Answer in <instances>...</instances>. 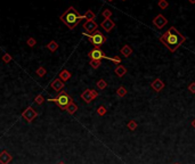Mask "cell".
<instances>
[{"label":"cell","instance_id":"1","mask_svg":"<svg viewBox=\"0 0 195 164\" xmlns=\"http://www.w3.org/2000/svg\"><path fill=\"white\" fill-rule=\"evenodd\" d=\"M160 41L171 51H176L183 42L186 41V38L180 34V32L175 27V26H171L167 32H164L161 37H160Z\"/></svg>","mask_w":195,"mask_h":164},{"label":"cell","instance_id":"2","mask_svg":"<svg viewBox=\"0 0 195 164\" xmlns=\"http://www.w3.org/2000/svg\"><path fill=\"white\" fill-rule=\"evenodd\" d=\"M61 21L70 29V30H73L83 18H85V15H80L79 11L74 8V7H69L66 9V11L59 17Z\"/></svg>","mask_w":195,"mask_h":164},{"label":"cell","instance_id":"3","mask_svg":"<svg viewBox=\"0 0 195 164\" xmlns=\"http://www.w3.org/2000/svg\"><path fill=\"white\" fill-rule=\"evenodd\" d=\"M48 101H54V103H56L57 106H58L62 111H64V109L67 108V106H69V105L71 104V101H73V100H72V98H71L65 91H59V93H58L55 98H50V99H48Z\"/></svg>","mask_w":195,"mask_h":164},{"label":"cell","instance_id":"4","mask_svg":"<svg viewBox=\"0 0 195 164\" xmlns=\"http://www.w3.org/2000/svg\"><path fill=\"white\" fill-rule=\"evenodd\" d=\"M83 35L85 37H87L88 38V40H89V42L90 43H93L94 46H95V48H100V46L103 45V43H105L106 42V37L100 32V31H95L93 34H88V33H85L83 32Z\"/></svg>","mask_w":195,"mask_h":164},{"label":"cell","instance_id":"5","mask_svg":"<svg viewBox=\"0 0 195 164\" xmlns=\"http://www.w3.org/2000/svg\"><path fill=\"white\" fill-rule=\"evenodd\" d=\"M22 116H23V119H25L26 122L31 123V122L38 116V112H35L32 107H27V108L22 113Z\"/></svg>","mask_w":195,"mask_h":164},{"label":"cell","instance_id":"6","mask_svg":"<svg viewBox=\"0 0 195 164\" xmlns=\"http://www.w3.org/2000/svg\"><path fill=\"white\" fill-rule=\"evenodd\" d=\"M88 56H89L91 59H98V61H102V59H104V58L108 59V57L100 50V48H94L93 50H90V51L88 53Z\"/></svg>","mask_w":195,"mask_h":164},{"label":"cell","instance_id":"7","mask_svg":"<svg viewBox=\"0 0 195 164\" xmlns=\"http://www.w3.org/2000/svg\"><path fill=\"white\" fill-rule=\"evenodd\" d=\"M153 24L158 27V29H162L167 24H168V19L162 15V14H159L158 16H155L153 18Z\"/></svg>","mask_w":195,"mask_h":164},{"label":"cell","instance_id":"8","mask_svg":"<svg viewBox=\"0 0 195 164\" xmlns=\"http://www.w3.org/2000/svg\"><path fill=\"white\" fill-rule=\"evenodd\" d=\"M98 24L95 21H87L85 24H83V29L86 30V33L88 34H93L95 31H97Z\"/></svg>","mask_w":195,"mask_h":164},{"label":"cell","instance_id":"9","mask_svg":"<svg viewBox=\"0 0 195 164\" xmlns=\"http://www.w3.org/2000/svg\"><path fill=\"white\" fill-rule=\"evenodd\" d=\"M100 26L103 27V30L105 31V32H111L114 27H115V23L111 19V18H105L102 23H100Z\"/></svg>","mask_w":195,"mask_h":164},{"label":"cell","instance_id":"10","mask_svg":"<svg viewBox=\"0 0 195 164\" xmlns=\"http://www.w3.org/2000/svg\"><path fill=\"white\" fill-rule=\"evenodd\" d=\"M13 156L7 152V151H2L0 153V164H8L11 162Z\"/></svg>","mask_w":195,"mask_h":164},{"label":"cell","instance_id":"11","mask_svg":"<svg viewBox=\"0 0 195 164\" xmlns=\"http://www.w3.org/2000/svg\"><path fill=\"white\" fill-rule=\"evenodd\" d=\"M81 98L87 103V104H89V103H91V100H94L95 98H94V96H93V90H90V89H86L82 93H81Z\"/></svg>","mask_w":195,"mask_h":164},{"label":"cell","instance_id":"12","mask_svg":"<svg viewBox=\"0 0 195 164\" xmlns=\"http://www.w3.org/2000/svg\"><path fill=\"white\" fill-rule=\"evenodd\" d=\"M151 87H152V89L154 90V91H156V92H160L163 88H164V83L162 82L161 79H155L154 81L152 82V84H151Z\"/></svg>","mask_w":195,"mask_h":164},{"label":"cell","instance_id":"13","mask_svg":"<svg viewBox=\"0 0 195 164\" xmlns=\"http://www.w3.org/2000/svg\"><path fill=\"white\" fill-rule=\"evenodd\" d=\"M50 87L55 90V91H61L63 88H64V82L62 81L59 78L58 79H55L54 81L51 82V84H50Z\"/></svg>","mask_w":195,"mask_h":164},{"label":"cell","instance_id":"14","mask_svg":"<svg viewBox=\"0 0 195 164\" xmlns=\"http://www.w3.org/2000/svg\"><path fill=\"white\" fill-rule=\"evenodd\" d=\"M114 73H115L119 78H122V77H124V74L127 73V69H126L123 65H119V66H116V67H115Z\"/></svg>","mask_w":195,"mask_h":164},{"label":"cell","instance_id":"15","mask_svg":"<svg viewBox=\"0 0 195 164\" xmlns=\"http://www.w3.org/2000/svg\"><path fill=\"white\" fill-rule=\"evenodd\" d=\"M120 53L124 56V57H129L131 54H132V49H131V47L130 46H128V45H124L121 49H120Z\"/></svg>","mask_w":195,"mask_h":164},{"label":"cell","instance_id":"16","mask_svg":"<svg viewBox=\"0 0 195 164\" xmlns=\"http://www.w3.org/2000/svg\"><path fill=\"white\" fill-rule=\"evenodd\" d=\"M71 77H72V74H71L67 70H63V71L59 73V79H61L63 82L70 80V79H71Z\"/></svg>","mask_w":195,"mask_h":164},{"label":"cell","instance_id":"17","mask_svg":"<svg viewBox=\"0 0 195 164\" xmlns=\"http://www.w3.org/2000/svg\"><path fill=\"white\" fill-rule=\"evenodd\" d=\"M66 111H67V113L69 114H74L77 111H78V106H77V104L74 103V101H71V104L67 106V108H66Z\"/></svg>","mask_w":195,"mask_h":164},{"label":"cell","instance_id":"18","mask_svg":"<svg viewBox=\"0 0 195 164\" xmlns=\"http://www.w3.org/2000/svg\"><path fill=\"white\" fill-rule=\"evenodd\" d=\"M47 48H48L51 53H54V51H56V50L58 49V43H57L56 41L53 40V41H50V42L47 45Z\"/></svg>","mask_w":195,"mask_h":164},{"label":"cell","instance_id":"19","mask_svg":"<svg viewBox=\"0 0 195 164\" xmlns=\"http://www.w3.org/2000/svg\"><path fill=\"white\" fill-rule=\"evenodd\" d=\"M85 18H86L87 21H94V19L96 18V15L94 14V11H93V10L88 9V10L86 11V14H85Z\"/></svg>","mask_w":195,"mask_h":164},{"label":"cell","instance_id":"20","mask_svg":"<svg viewBox=\"0 0 195 164\" xmlns=\"http://www.w3.org/2000/svg\"><path fill=\"white\" fill-rule=\"evenodd\" d=\"M116 95L119 97H124L127 95V89L124 87H119L118 90H116Z\"/></svg>","mask_w":195,"mask_h":164},{"label":"cell","instance_id":"21","mask_svg":"<svg viewBox=\"0 0 195 164\" xmlns=\"http://www.w3.org/2000/svg\"><path fill=\"white\" fill-rule=\"evenodd\" d=\"M37 74H38V77H40V78H43L45 75H46V73H47V71H46V69L45 67H42V66H40L38 70H37V72H35Z\"/></svg>","mask_w":195,"mask_h":164},{"label":"cell","instance_id":"22","mask_svg":"<svg viewBox=\"0 0 195 164\" xmlns=\"http://www.w3.org/2000/svg\"><path fill=\"white\" fill-rule=\"evenodd\" d=\"M100 64H102V61H98V59H91L90 61V66L93 69H95V70L100 66Z\"/></svg>","mask_w":195,"mask_h":164},{"label":"cell","instance_id":"23","mask_svg":"<svg viewBox=\"0 0 195 164\" xmlns=\"http://www.w3.org/2000/svg\"><path fill=\"white\" fill-rule=\"evenodd\" d=\"M26 45L29 46V47H34L35 45H37V41H35V39L34 38H32V37H30L27 40H26Z\"/></svg>","mask_w":195,"mask_h":164},{"label":"cell","instance_id":"24","mask_svg":"<svg viewBox=\"0 0 195 164\" xmlns=\"http://www.w3.org/2000/svg\"><path fill=\"white\" fill-rule=\"evenodd\" d=\"M107 87V82L105 81V80H99V81L97 82V88L98 89H100V90H103V89H105Z\"/></svg>","mask_w":195,"mask_h":164},{"label":"cell","instance_id":"25","mask_svg":"<svg viewBox=\"0 0 195 164\" xmlns=\"http://www.w3.org/2000/svg\"><path fill=\"white\" fill-rule=\"evenodd\" d=\"M13 61V57L9 55V54H5L3 56H2V62L3 63H9V62H11Z\"/></svg>","mask_w":195,"mask_h":164},{"label":"cell","instance_id":"26","mask_svg":"<svg viewBox=\"0 0 195 164\" xmlns=\"http://www.w3.org/2000/svg\"><path fill=\"white\" fill-rule=\"evenodd\" d=\"M168 6H169V3H168L167 0H160V1H159V7H160L161 9H166Z\"/></svg>","mask_w":195,"mask_h":164},{"label":"cell","instance_id":"27","mask_svg":"<svg viewBox=\"0 0 195 164\" xmlns=\"http://www.w3.org/2000/svg\"><path fill=\"white\" fill-rule=\"evenodd\" d=\"M43 100H45V98H43L42 95H38V96L35 97V99H34V101H35L38 105H41V104L43 103Z\"/></svg>","mask_w":195,"mask_h":164},{"label":"cell","instance_id":"28","mask_svg":"<svg viewBox=\"0 0 195 164\" xmlns=\"http://www.w3.org/2000/svg\"><path fill=\"white\" fill-rule=\"evenodd\" d=\"M108 61H112L115 64H121V58L119 56H114V57H108Z\"/></svg>","mask_w":195,"mask_h":164},{"label":"cell","instance_id":"29","mask_svg":"<svg viewBox=\"0 0 195 164\" xmlns=\"http://www.w3.org/2000/svg\"><path fill=\"white\" fill-rule=\"evenodd\" d=\"M128 128H129V130L134 131V130H136V128H137V123H136L135 121H130V122L128 123Z\"/></svg>","mask_w":195,"mask_h":164},{"label":"cell","instance_id":"30","mask_svg":"<svg viewBox=\"0 0 195 164\" xmlns=\"http://www.w3.org/2000/svg\"><path fill=\"white\" fill-rule=\"evenodd\" d=\"M97 114H98V115H100V116L105 115V114H106V108H105L104 106H100V107H98Z\"/></svg>","mask_w":195,"mask_h":164},{"label":"cell","instance_id":"31","mask_svg":"<svg viewBox=\"0 0 195 164\" xmlns=\"http://www.w3.org/2000/svg\"><path fill=\"white\" fill-rule=\"evenodd\" d=\"M103 16H104V18H110L112 16V11L110 9H105V10H103Z\"/></svg>","mask_w":195,"mask_h":164},{"label":"cell","instance_id":"32","mask_svg":"<svg viewBox=\"0 0 195 164\" xmlns=\"http://www.w3.org/2000/svg\"><path fill=\"white\" fill-rule=\"evenodd\" d=\"M188 90H190L192 93H195V82H192V83L188 85Z\"/></svg>","mask_w":195,"mask_h":164},{"label":"cell","instance_id":"33","mask_svg":"<svg viewBox=\"0 0 195 164\" xmlns=\"http://www.w3.org/2000/svg\"><path fill=\"white\" fill-rule=\"evenodd\" d=\"M188 1H190L191 3H195V0H188Z\"/></svg>","mask_w":195,"mask_h":164},{"label":"cell","instance_id":"34","mask_svg":"<svg viewBox=\"0 0 195 164\" xmlns=\"http://www.w3.org/2000/svg\"><path fill=\"white\" fill-rule=\"evenodd\" d=\"M192 125H193V127H194V128H195V119H194V121L192 122Z\"/></svg>","mask_w":195,"mask_h":164},{"label":"cell","instance_id":"35","mask_svg":"<svg viewBox=\"0 0 195 164\" xmlns=\"http://www.w3.org/2000/svg\"><path fill=\"white\" fill-rule=\"evenodd\" d=\"M58 164H65V163H64V162H59Z\"/></svg>","mask_w":195,"mask_h":164},{"label":"cell","instance_id":"36","mask_svg":"<svg viewBox=\"0 0 195 164\" xmlns=\"http://www.w3.org/2000/svg\"><path fill=\"white\" fill-rule=\"evenodd\" d=\"M107 1H113V0H107Z\"/></svg>","mask_w":195,"mask_h":164},{"label":"cell","instance_id":"37","mask_svg":"<svg viewBox=\"0 0 195 164\" xmlns=\"http://www.w3.org/2000/svg\"><path fill=\"white\" fill-rule=\"evenodd\" d=\"M122 1H126V0H122Z\"/></svg>","mask_w":195,"mask_h":164},{"label":"cell","instance_id":"38","mask_svg":"<svg viewBox=\"0 0 195 164\" xmlns=\"http://www.w3.org/2000/svg\"><path fill=\"white\" fill-rule=\"evenodd\" d=\"M175 164H179V163H175Z\"/></svg>","mask_w":195,"mask_h":164},{"label":"cell","instance_id":"39","mask_svg":"<svg viewBox=\"0 0 195 164\" xmlns=\"http://www.w3.org/2000/svg\"><path fill=\"white\" fill-rule=\"evenodd\" d=\"M159 1H160V0H159Z\"/></svg>","mask_w":195,"mask_h":164}]
</instances>
